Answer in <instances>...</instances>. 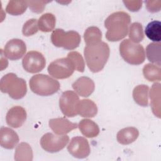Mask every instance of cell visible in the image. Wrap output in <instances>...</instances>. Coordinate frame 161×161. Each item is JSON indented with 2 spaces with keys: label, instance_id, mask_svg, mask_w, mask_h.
I'll list each match as a JSON object with an SVG mask.
<instances>
[{
  "label": "cell",
  "instance_id": "9c48e42d",
  "mask_svg": "<svg viewBox=\"0 0 161 161\" xmlns=\"http://www.w3.org/2000/svg\"><path fill=\"white\" fill-rule=\"evenodd\" d=\"M46 64V60L43 54L37 51H30L22 60L23 69L30 73H37L42 70Z\"/></svg>",
  "mask_w": 161,
  "mask_h": 161
},
{
  "label": "cell",
  "instance_id": "484cf974",
  "mask_svg": "<svg viewBox=\"0 0 161 161\" xmlns=\"http://www.w3.org/2000/svg\"><path fill=\"white\" fill-rule=\"evenodd\" d=\"M144 77L150 82L160 81L161 80V70L160 66L147 64L143 68Z\"/></svg>",
  "mask_w": 161,
  "mask_h": 161
},
{
  "label": "cell",
  "instance_id": "ffe728a7",
  "mask_svg": "<svg viewBox=\"0 0 161 161\" xmlns=\"http://www.w3.org/2000/svg\"><path fill=\"white\" fill-rule=\"evenodd\" d=\"M78 127L82 134L87 138L97 136L99 133L98 125L93 121L89 119H83L80 121Z\"/></svg>",
  "mask_w": 161,
  "mask_h": 161
},
{
  "label": "cell",
  "instance_id": "e0dca14e",
  "mask_svg": "<svg viewBox=\"0 0 161 161\" xmlns=\"http://www.w3.org/2000/svg\"><path fill=\"white\" fill-rule=\"evenodd\" d=\"M77 114L84 118H93L97 113L96 103L91 99L79 100L76 107Z\"/></svg>",
  "mask_w": 161,
  "mask_h": 161
},
{
  "label": "cell",
  "instance_id": "4dcf8cb0",
  "mask_svg": "<svg viewBox=\"0 0 161 161\" xmlns=\"http://www.w3.org/2000/svg\"><path fill=\"white\" fill-rule=\"evenodd\" d=\"M67 57L70 58L74 62L75 70L80 72H83L85 68V64L82 55L77 52L72 51L67 54Z\"/></svg>",
  "mask_w": 161,
  "mask_h": 161
},
{
  "label": "cell",
  "instance_id": "f1b7e54d",
  "mask_svg": "<svg viewBox=\"0 0 161 161\" xmlns=\"http://www.w3.org/2000/svg\"><path fill=\"white\" fill-rule=\"evenodd\" d=\"M129 38L130 40L135 43L142 42L144 38L143 27L138 22L133 23L129 28Z\"/></svg>",
  "mask_w": 161,
  "mask_h": 161
},
{
  "label": "cell",
  "instance_id": "836d02e7",
  "mask_svg": "<svg viewBox=\"0 0 161 161\" xmlns=\"http://www.w3.org/2000/svg\"><path fill=\"white\" fill-rule=\"evenodd\" d=\"M145 3L147 9L149 12L156 13L160 10V1H147Z\"/></svg>",
  "mask_w": 161,
  "mask_h": 161
},
{
  "label": "cell",
  "instance_id": "5bb4252c",
  "mask_svg": "<svg viewBox=\"0 0 161 161\" xmlns=\"http://www.w3.org/2000/svg\"><path fill=\"white\" fill-rule=\"evenodd\" d=\"M48 124L52 131L58 135H66L78 127L77 123H72L65 118L50 119Z\"/></svg>",
  "mask_w": 161,
  "mask_h": 161
},
{
  "label": "cell",
  "instance_id": "7a4b0ae2",
  "mask_svg": "<svg viewBox=\"0 0 161 161\" xmlns=\"http://www.w3.org/2000/svg\"><path fill=\"white\" fill-rule=\"evenodd\" d=\"M109 53L110 50L108 43L102 41L86 45L84 50L86 64L94 73L103 70L109 58Z\"/></svg>",
  "mask_w": 161,
  "mask_h": 161
},
{
  "label": "cell",
  "instance_id": "9a60e30c",
  "mask_svg": "<svg viewBox=\"0 0 161 161\" xmlns=\"http://www.w3.org/2000/svg\"><path fill=\"white\" fill-rule=\"evenodd\" d=\"M72 86L76 93L82 97L89 96L95 89L94 81L91 78L86 76L77 79Z\"/></svg>",
  "mask_w": 161,
  "mask_h": 161
},
{
  "label": "cell",
  "instance_id": "83f0119b",
  "mask_svg": "<svg viewBox=\"0 0 161 161\" xmlns=\"http://www.w3.org/2000/svg\"><path fill=\"white\" fill-rule=\"evenodd\" d=\"M101 38L102 33L96 26L87 28L84 33V39L86 45L100 42H101Z\"/></svg>",
  "mask_w": 161,
  "mask_h": 161
},
{
  "label": "cell",
  "instance_id": "f546056e",
  "mask_svg": "<svg viewBox=\"0 0 161 161\" xmlns=\"http://www.w3.org/2000/svg\"><path fill=\"white\" fill-rule=\"evenodd\" d=\"M38 29L37 19L32 18L25 23L22 28V33L24 36H30L37 33Z\"/></svg>",
  "mask_w": 161,
  "mask_h": 161
},
{
  "label": "cell",
  "instance_id": "30bf717a",
  "mask_svg": "<svg viewBox=\"0 0 161 161\" xmlns=\"http://www.w3.org/2000/svg\"><path fill=\"white\" fill-rule=\"evenodd\" d=\"M79 101V96L75 92L69 90L64 92L59 99V107L64 115L69 118L76 116V107Z\"/></svg>",
  "mask_w": 161,
  "mask_h": 161
},
{
  "label": "cell",
  "instance_id": "7402d4cb",
  "mask_svg": "<svg viewBox=\"0 0 161 161\" xmlns=\"http://www.w3.org/2000/svg\"><path fill=\"white\" fill-rule=\"evenodd\" d=\"M14 160L16 161H31L33 160V151L28 143L22 142L16 147Z\"/></svg>",
  "mask_w": 161,
  "mask_h": 161
},
{
  "label": "cell",
  "instance_id": "4fadbf2b",
  "mask_svg": "<svg viewBox=\"0 0 161 161\" xmlns=\"http://www.w3.org/2000/svg\"><path fill=\"white\" fill-rule=\"evenodd\" d=\"M26 116V111L24 108L19 106H13L7 112L6 116V123L12 128H19L25 122Z\"/></svg>",
  "mask_w": 161,
  "mask_h": 161
},
{
  "label": "cell",
  "instance_id": "ac0fdd59",
  "mask_svg": "<svg viewBox=\"0 0 161 161\" xmlns=\"http://www.w3.org/2000/svg\"><path fill=\"white\" fill-rule=\"evenodd\" d=\"M139 135L138 129L135 127H126L119 130L116 136L117 141L122 145H128L135 142Z\"/></svg>",
  "mask_w": 161,
  "mask_h": 161
},
{
  "label": "cell",
  "instance_id": "8992f818",
  "mask_svg": "<svg viewBox=\"0 0 161 161\" xmlns=\"http://www.w3.org/2000/svg\"><path fill=\"white\" fill-rule=\"evenodd\" d=\"M81 41L79 33L75 31H64L60 28L55 29L51 35L52 43L57 47L67 50H74L78 47Z\"/></svg>",
  "mask_w": 161,
  "mask_h": 161
},
{
  "label": "cell",
  "instance_id": "52a82bcc",
  "mask_svg": "<svg viewBox=\"0 0 161 161\" xmlns=\"http://www.w3.org/2000/svg\"><path fill=\"white\" fill-rule=\"evenodd\" d=\"M73 61L69 57L57 59L48 67V74L55 79H63L70 77L75 70Z\"/></svg>",
  "mask_w": 161,
  "mask_h": 161
},
{
  "label": "cell",
  "instance_id": "7c38bea8",
  "mask_svg": "<svg viewBox=\"0 0 161 161\" xmlns=\"http://www.w3.org/2000/svg\"><path fill=\"white\" fill-rule=\"evenodd\" d=\"M26 51L25 43L20 39L13 38L9 40L4 47V55L11 60L20 59Z\"/></svg>",
  "mask_w": 161,
  "mask_h": 161
},
{
  "label": "cell",
  "instance_id": "3957f363",
  "mask_svg": "<svg viewBox=\"0 0 161 161\" xmlns=\"http://www.w3.org/2000/svg\"><path fill=\"white\" fill-rule=\"evenodd\" d=\"M0 89L2 92L8 94L12 99H20L26 95L27 86L23 79L14 73H8L1 79Z\"/></svg>",
  "mask_w": 161,
  "mask_h": 161
},
{
  "label": "cell",
  "instance_id": "1f68e13d",
  "mask_svg": "<svg viewBox=\"0 0 161 161\" xmlns=\"http://www.w3.org/2000/svg\"><path fill=\"white\" fill-rule=\"evenodd\" d=\"M28 5L30 9L36 13H40L43 11L46 4L48 3L50 1H28Z\"/></svg>",
  "mask_w": 161,
  "mask_h": 161
},
{
  "label": "cell",
  "instance_id": "44dd1931",
  "mask_svg": "<svg viewBox=\"0 0 161 161\" xmlns=\"http://www.w3.org/2000/svg\"><path fill=\"white\" fill-rule=\"evenodd\" d=\"M149 87L147 85L142 84L135 87L133 91V97L136 104L147 107L148 104Z\"/></svg>",
  "mask_w": 161,
  "mask_h": 161
},
{
  "label": "cell",
  "instance_id": "8fae6325",
  "mask_svg": "<svg viewBox=\"0 0 161 161\" xmlns=\"http://www.w3.org/2000/svg\"><path fill=\"white\" fill-rule=\"evenodd\" d=\"M67 150L70 155L77 158H86L91 152L87 140L82 136L73 137L67 146Z\"/></svg>",
  "mask_w": 161,
  "mask_h": 161
},
{
  "label": "cell",
  "instance_id": "cb8c5ba5",
  "mask_svg": "<svg viewBox=\"0 0 161 161\" xmlns=\"http://www.w3.org/2000/svg\"><path fill=\"white\" fill-rule=\"evenodd\" d=\"M55 16L50 13L42 14L38 20V26L40 31L43 32L52 31L55 26Z\"/></svg>",
  "mask_w": 161,
  "mask_h": 161
},
{
  "label": "cell",
  "instance_id": "d6986e66",
  "mask_svg": "<svg viewBox=\"0 0 161 161\" xmlns=\"http://www.w3.org/2000/svg\"><path fill=\"white\" fill-rule=\"evenodd\" d=\"M150 106L153 113L160 118V84L154 83L150 91Z\"/></svg>",
  "mask_w": 161,
  "mask_h": 161
},
{
  "label": "cell",
  "instance_id": "d6a6232c",
  "mask_svg": "<svg viewBox=\"0 0 161 161\" xmlns=\"http://www.w3.org/2000/svg\"><path fill=\"white\" fill-rule=\"evenodd\" d=\"M123 3L125 6L131 11L135 12L138 11L142 5V1H123Z\"/></svg>",
  "mask_w": 161,
  "mask_h": 161
},
{
  "label": "cell",
  "instance_id": "d4e9b609",
  "mask_svg": "<svg viewBox=\"0 0 161 161\" xmlns=\"http://www.w3.org/2000/svg\"><path fill=\"white\" fill-rule=\"evenodd\" d=\"M145 33L152 41L160 42L161 40V23L159 21H152L146 26Z\"/></svg>",
  "mask_w": 161,
  "mask_h": 161
},
{
  "label": "cell",
  "instance_id": "4316f807",
  "mask_svg": "<svg viewBox=\"0 0 161 161\" xmlns=\"http://www.w3.org/2000/svg\"><path fill=\"white\" fill-rule=\"evenodd\" d=\"M26 1H9L6 6V11L11 15H20L24 13L28 8Z\"/></svg>",
  "mask_w": 161,
  "mask_h": 161
},
{
  "label": "cell",
  "instance_id": "603a6c76",
  "mask_svg": "<svg viewBox=\"0 0 161 161\" xmlns=\"http://www.w3.org/2000/svg\"><path fill=\"white\" fill-rule=\"evenodd\" d=\"M160 42H153L149 43L146 48V55L148 60L152 63L160 67Z\"/></svg>",
  "mask_w": 161,
  "mask_h": 161
},
{
  "label": "cell",
  "instance_id": "6da1fadb",
  "mask_svg": "<svg viewBox=\"0 0 161 161\" xmlns=\"http://www.w3.org/2000/svg\"><path fill=\"white\" fill-rule=\"evenodd\" d=\"M131 17L126 12L118 11L111 14L104 21L107 29L106 38L109 42H118L128 34Z\"/></svg>",
  "mask_w": 161,
  "mask_h": 161
},
{
  "label": "cell",
  "instance_id": "277c9868",
  "mask_svg": "<svg viewBox=\"0 0 161 161\" xmlns=\"http://www.w3.org/2000/svg\"><path fill=\"white\" fill-rule=\"evenodd\" d=\"M29 84L32 92L42 96H48L55 94L60 86L58 80L42 74L32 76Z\"/></svg>",
  "mask_w": 161,
  "mask_h": 161
},
{
  "label": "cell",
  "instance_id": "5b68a950",
  "mask_svg": "<svg viewBox=\"0 0 161 161\" xmlns=\"http://www.w3.org/2000/svg\"><path fill=\"white\" fill-rule=\"evenodd\" d=\"M119 53L125 62L131 65H140L145 59L143 47L131 42L130 39L123 40L119 47Z\"/></svg>",
  "mask_w": 161,
  "mask_h": 161
},
{
  "label": "cell",
  "instance_id": "2e32d148",
  "mask_svg": "<svg viewBox=\"0 0 161 161\" xmlns=\"http://www.w3.org/2000/svg\"><path fill=\"white\" fill-rule=\"evenodd\" d=\"M19 136L16 132L8 127L0 129V145L6 149L14 148L19 142Z\"/></svg>",
  "mask_w": 161,
  "mask_h": 161
},
{
  "label": "cell",
  "instance_id": "ba28073f",
  "mask_svg": "<svg viewBox=\"0 0 161 161\" xmlns=\"http://www.w3.org/2000/svg\"><path fill=\"white\" fill-rule=\"evenodd\" d=\"M69 141V136L55 135L52 133L44 134L40 139L42 148L47 152L55 153L62 150Z\"/></svg>",
  "mask_w": 161,
  "mask_h": 161
}]
</instances>
